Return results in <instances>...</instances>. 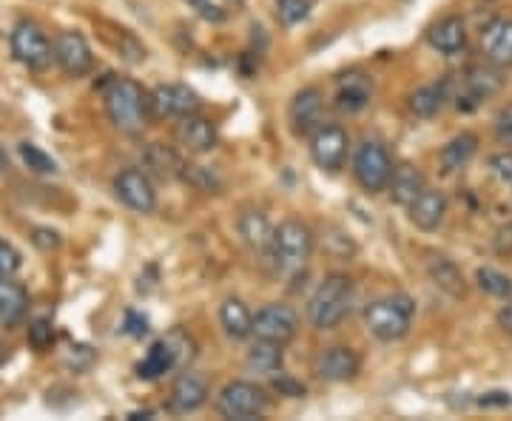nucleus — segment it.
<instances>
[{"label":"nucleus","mask_w":512,"mask_h":421,"mask_svg":"<svg viewBox=\"0 0 512 421\" xmlns=\"http://www.w3.org/2000/svg\"><path fill=\"white\" fill-rule=\"evenodd\" d=\"M194 9H197V15L205 20H211V23H222L225 20V12H222V6L217 3H211V0H188Z\"/></svg>","instance_id":"58836bf2"},{"label":"nucleus","mask_w":512,"mask_h":421,"mask_svg":"<svg viewBox=\"0 0 512 421\" xmlns=\"http://www.w3.org/2000/svg\"><path fill=\"white\" fill-rule=\"evenodd\" d=\"M373 97V83L365 74H345L339 80V92H336V106L342 111H362Z\"/></svg>","instance_id":"bb28decb"},{"label":"nucleus","mask_w":512,"mask_h":421,"mask_svg":"<svg viewBox=\"0 0 512 421\" xmlns=\"http://www.w3.org/2000/svg\"><path fill=\"white\" fill-rule=\"evenodd\" d=\"M353 308V279L345 274H330L319 282L308 302V322L316 330L339 328Z\"/></svg>","instance_id":"f03ea898"},{"label":"nucleus","mask_w":512,"mask_h":421,"mask_svg":"<svg viewBox=\"0 0 512 421\" xmlns=\"http://www.w3.org/2000/svg\"><path fill=\"white\" fill-rule=\"evenodd\" d=\"M478 151V137L473 131H461L458 137H453L447 146L439 151V168L444 174H456L464 165L476 157Z\"/></svg>","instance_id":"393cba45"},{"label":"nucleus","mask_w":512,"mask_h":421,"mask_svg":"<svg viewBox=\"0 0 512 421\" xmlns=\"http://www.w3.org/2000/svg\"><path fill=\"white\" fill-rule=\"evenodd\" d=\"M322 109H325V97L316 86H308V89L293 94L291 109H288L293 134L311 137V131L322 126Z\"/></svg>","instance_id":"dca6fc26"},{"label":"nucleus","mask_w":512,"mask_h":421,"mask_svg":"<svg viewBox=\"0 0 512 421\" xmlns=\"http://www.w3.org/2000/svg\"><path fill=\"white\" fill-rule=\"evenodd\" d=\"M481 55L495 69H512V18H493L481 29Z\"/></svg>","instance_id":"4468645a"},{"label":"nucleus","mask_w":512,"mask_h":421,"mask_svg":"<svg viewBox=\"0 0 512 421\" xmlns=\"http://www.w3.org/2000/svg\"><path fill=\"white\" fill-rule=\"evenodd\" d=\"M495 137L501 146L512 148V103L495 114Z\"/></svg>","instance_id":"e433bc0d"},{"label":"nucleus","mask_w":512,"mask_h":421,"mask_svg":"<svg viewBox=\"0 0 512 421\" xmlns=\"http://www.w3.org/2000/svg\"><path fill=\"white\" fill-rule=\"evenodd\" d=\"M123 330H126L128 336H146L148 333V319L143 313L137 311H126V322H123Z\"/></svg>","instance_id":"ea45409f"},{"label":"nucleus","mask_w":512,"mask_h":421,"mask_svg":"<svg viewBox=\"0 0 512 421\" xmlns=\"http://www.w3.org/2000/svg\"><path fill=\"white\" fill-rule=\"evenodd\" d=\"M478 288L484 293H490L495 299H510L512 296V279L495 268H478Z\"/></svg>","instance_id":"2f4dec72"},{"label":"nucleus","mask_w":512,"mask_h":421,"mask_svg":"<svg viewBox=\"0 0 512 421\" xmlns=\"http://www.w3.org/2000/svg\"><path fill=\"white\" fill-rule=\"evenodd\" d=\"M177 365H180V353L174 348V342L165 336V339L154 342V345L148 348V353L143 356V362L137 365V376L151 382V379H160L165 373H171Z\"/></svg>","instance_id":"4be33fe9"},{"label":"nucleus","mask_w":512,"mask_h":421,"mask_svg":"<svg viewBox=\"0 0 512 421\" xmlns=\"http://www.w3.org/2000/svg\"><path fill=\"white\" fill-rule=\"evenodd\" d=\"M504 302H507V305L498 311V325H501V328L507 330V333L512 336V296L510 299H504Z\"/></svg>","instance_id":"c03bdc74"},{"label":"nucleus","mask_w":512,"mask_h":421,"mask_svg":"<svg viewBox=\"0 0 512 421\" xmlns=\"http://www.w3.org/2000/svg\"><path fill=\"white\" fill-rule=\"evenodd\" d=\"M245 365H248V370H254V373L276 376L282 370V365H285V350H282V345L256 339L254 348L248 350V356H245Z\"/></svg>","instance_id":"c85d7f7f"},{"label":"nucleus","mask_w":512,"mask_h":421,"mask_svg":"<svg viewBox=\"0 0 512 421\" xmlns=\"http://www.w3.org/2000/svg\"><path fill=\"white\" fill-rule=\"evenodd\" d=\"M237 228L239 237L245 239L248 248L268 254V248H271V242H274V225L268 222L265 214H259V211H245V214L239 217Z\"/></svg>","instance_id":"cd10ccee"},{"label":"nucleus","mask_w":512,"mask_h":421,"mask_svg":"<svg viewBox=\"0 0 512 421\" xmlns=\"http://www.w3.org/2000/svg\"><path fill=\"white\" fill-rule=\"evenodd\" d=\"M29 345L35 350H49L55 345V328L49 319H35L29 325Z\"/></svg>","instance_id":"f704fd0d"},{"label":"nucleus","mask_w":512,"mask_h":421,"mask_svg":"<svg viewBox=\"0 0 512 421\" xmlns=\"http://www.w3.org/2000/svg\"><path fill=\"white\" fill-rule=\"evenodd\" d=\"M32 242L40 251H57L60 248V234L52 231V228H35L32 231Z\"/></svg>","instance_id":"4c0bfd02"},{"label":"nucleus","mask_w":512,"mask_h":421,"mask_svg":"<svg viewBox=\"0 0 512 421\" xmlns=\"http://www.w3.org/2000/svg\"><path fill=\"white\" fill-rule=\"evenodd\" d=\"M413 316H416L413 299L407 293H393L367 305L365 325L379 342H399L410 333Z\"/></svg>","instance_id":"20e7f679"},{"label":"nucleus","mask_w":512,"mask_h":421,"mask_svg":"<svg viewBox=\"0 0 512 421\" xmlns=\"http://www.w3.org/2000/svg\"><path fill=\"white\" fill-rule=\"evenodd\" d=\"M208 402V385L205 379L197 376V373H180L171 385V393H168V410L177 413V416H185V413H197L202 404Z\"/></svg>","instance_id":"f3484780"},{"label":"nucleus","mask_w":512,"mask_h":421,"mask_svg":"<svg viewBox=\"0 0 512 421\" xmlns=\"http://www.w3.org/2000/svg\"><path fill=\"white\" fill-rule=\"evenodd\" d=\"M143 165L157 180H180L185 174V163L180 160V154L163 143H151L143 148Z\"/></svg>","instance_id":"5701e85b"},{"label":"nucleus","mask_w":512,"mask_h":421,"mask_svg":"<svg viewBox=\"0 0 512 421\" xmlns=\"http://www.w3.org/2000/svg\"><path fill=\"white\" fill-rule=\"evenodd\" d=\"M504 80L498 77L495 66H470L464 74H458V89L447 92L456 100L458 111H473L478 109L484 100H490L493 94L501 92Z\"/></svg>","instance_id":"0eeeda50"},{"label":"nucleus","mask_w":512,"mask_h":421,"mask_svg":"<svg viewBox=\"0 0 512 421\" xmlns=\"http://www.w3.org/2000/svg\"><path fill=\"white\" fill-rule=\"evenodd\" d=\"M217 140H220L217 126H214L208 117H200V111L183 117V126H180V143H183L188 151H194V154H208V151H214V148H217Z\"/></svg>","instance_id":"6ab92c4d"},{"label":"nucleus","mask_w":512,"mask_h":421,"mask_svg":"<svg viewBox=\"0 0 512 421\" xmlns=\"http://www.w3.org/2000/svg\"><path fill=\"white\" fill-rule=\"evenodd\" d=\"M6 165V151H3V146H0V168Z\"/></svg>","instance_id":"49530a36"},{"label":"nucleus","mask_w":512,"mask_h":421,"mask_svg":"<svg viewBox=\"0 0 512 421\" xmlns=\"http://www.w3.org/2000/svg\"><path fill=\"white\" fill-rule=\"evenodd\" d=\"M274 387L282 393V396H293V399L305 396V387L299 385V382H293L291 376H285L282 370H279V376L274 379Z\"/></svg>","instance_id":"79ce46f5"},{"label":"nucleus","mask_w":512,"mask_h":421,"mask_svg":"<svg viewBox=\"0 0 512 421\" xmlns=\"http://www.w3.org/2000/svg\"><path fill=\"white\" fill-rule=\"evenodd\" d=\"M6 359H9V348H6V342L0 339V365H3Z\"/></svg>","instance_id":"a18cd8bd"},{"label":"nucleus","mask_w":512,"mask_h":421,"mask_svg":"<svg viewBox=\"0 0 512 421\" xmlns=\"http://www.w3.org/2000/svg\"><path fill=\"white\" fill-rule=\"evenodd\" d=\"M18 151L20 160L26 163V168H29L32 174H55L57 171L55 160H52L43 148L35 146V143H20Z\"/></svg>","instance_id":"473e14b6"},{"label":"nucleus","mask_w":512,"mask_h":421,"mask_svg":"<svg viewBox=\"0 0 512 421\" xmlns=\"http://www.w3.org/2000/svg\"><path fill=\"white\" fill-rule=\"evenodd\" d=\"M424 188H427L424 174H421L416 165H393V174H390V183H387V191H390L393 202H399L402 208H407L410 202L419 197Z\"/></svg>","instance_id":"b1692460"},{"label":"nucleus","mask_w":512,"mask_h":421,"mask_svg":"<svg viewBox=\"0 0 512 421\" xmlns=\"http://www.w3.org/2000/svg\"><path fill=\"white\" fill-rule=\"evenodd\" d=\"M114 194L134 214H151L157 208V191L151 183V174L143 168H123L114 177Z\"/></svg>","instance_id":"9b49d317"},{"label":"nucleus","mask_w":512,"mask_h":421,"mask_svg":"<svg viewBox=\"0 0 512 421\" xmlns=\"http://www.w3.org/2000/svg\"><path fill=\"white\" fill-rule=\"evenodd\" d=\"M481 407H510L512 396L507 390H493V393H484L481 399H478Z\"/></svg>","instance_id":"37998d69"},{"label":"nucleus","mask_w":512,"mask_h":421,"mask_svg":"<svg viewBox=\"0 0 512 421\" xmlns=\"http://www.w3.org/2000/svg\"><path fill=\"white\" fill-rule=\"evenodd\" d=\"M427 40L441 55H458L467 46V26H464V20L458 18V15H447L436 26H430Z\"/></svg>","instance_id":"aec40b11"},{"label":"nucleus","mask_w":512,"mask_h":421,"mask_svg":"<svg viewBox=\"0 0 512 421\" xmlns=\"http://www.w3.org/2000/svg\"><path fill=\"white\" fill-rule=\"evenodd\" d=\"M430 279L439 285L441 291L450 293V296H464V276H461V271H458L450 259H433V262H430Z\"/></svg>","instance_id":"7c9ffc66"},{"label":"nucleus","mask_w":512,"mask_h":421,"mask_svg":"<svg viewBox=\"0 0 512 421\" xmlns=\"http://www.w3.org/2000/svg\"><path fill=\"white\" fill-rule=\"evenodd\" d=\"M103 106L114 129L140 134L151 117V94L131 77H111L103 89Z\"/></svg>","instance_id":"f257e3e1"},{"label":"nucleus","mask_w":512,"mask_h":421,"mask_svg":"<svg viewBox=\"0 0 512 421\" xmlns=\"http://www.w3.org/2000/svg\"><path fill=\"white\" fill-rule=\"evenodd\" d=\"M12 55L18 63H23L26 69L32 72H43L52 57H55V49L49 43L46 32L32 23V20H20L18 26L12 29Z\"/></svg>","instance_id":"6e6552de"},{"label":"nucleus","mask_w":512,"mask_h":421,"mask_svg":"<svg viewBox=\"0 0 512 421\" xmlns=\"http://www.w3.org/2000/svg\"><path fill=\"white\" fill-rule=\"evenodd\" d=\"M316 237L311 225L302 220H285L279 228H274V242L268 248V257L282 274H299L313 257Z\"/></svg>","instance_id":"7ed1b4c3"},{"label":"nucleus","mask_w":512,"mask_h":421,"mask_svg":"<svg viewBox=\"0 0 512 421\" xmlns=\"http://www.w3.org/2000/svg\"><path fill=\"white\" fill-rule=\"evenodd\" d=\"M296 333H299V313L285 302H271L254 316L251 336L262 339V342H274V345L285 348L288 342L296 339Z\"/></svg>","instance_id":"9d476101"},{"label":"nucleus","mask_w":512,"mask_h":421,"mask_svg":"<svg viewBox=\"0 0 512 421\" xmlns=\"http://www.w3.org/2000/svg\"><path fill=\"white\" fill-rule=\"evenodd\" d=\"M29 311V291L12 276L0 279V322L6 328H18Z\"/></svg>","instance_id":"412c9836"},{"label":"nucleus","mask_w":512,"mask_h":421,"mask_svg":"<svg viewBox=\"0 0 512 421\" xmlns=\"http://www.w3.org/2000/svg\"><path fill=\"white\" fill-rule=\"evenodd\" d=\"M220 325L228 339L242 342L254 333V313L248 311L242 299H225L220 308Z\"/></svg>","instance_id":"a878e982"},{"label":"nucleus","mask_w":512,"mask_h":421,"mask_svg":"<svg viewBox=\"0 0 512 421\" xmlns=\"http://www.w3.org/2000/svg\"><path fill=\"white\" fill-rule=\"evenodd\" d=\"M350 137L339 123H322L319 129L311 131V160L322 171L336 174L348 163Z\"/></svg>","instance_id":"1a4fd4ad"},{"label":"nucleus","mask_w":512,"mask_h":421,"mask_svg":"<svg viewBox=\"0 0 512 421\" xmlns=\"http://www.w3.org/2000/svg\"><path fill=\"white\" fill-rule=\"evenodd\" d=\"M407 217L421 231H436L447 217V197L441 191L424 188L419 197L407 205Z\"/></svg>","instance_id":"a211bd4d"},{"label":"nucleus","mask_w":512,"mask_h":421,"mask_svg":"<svg viewBox=\"0 0 512 421\" xmlns=\"http://www.w3.org/2000/svg\"><path fill=\"white\" fill-rule=\"evenodd\" d=\"M390 174H393V160H390V151L384 148L382 140H365L362 146L356 148L353 177H356V183L362 185V191H367V194L387 191Z\"/></svg>","instance_id":"423d86ee"},{"label":"nucleus","mask_w":512,"mask_h":421,"mask_svg":"<svg viewBox=\"0 0 512 421\" xmlns=\"http://www.w3.org/2000/svg\"><path fill=\"white\" fill-rule=\"evenodd\" d=\"M55 60L57 66L69 77H86L92 72L94 57L86 37L80 32H63V35L55 40Z\"/></svg>","instance_id":"2eb2a0df"},{"label":"nucleus","mask_w":512,"mask_h":421,"mask_svg":"<svg viewBox=\"0 0 512 421\" xmlns=\"http://www.w3.org/2000/svg\"><path fill=\"white\" fill-rule=\"evenodd\" d=\"M151 109L163 117H188L202 109L200 94L188 89L185 83H163L151 92Z\"/></svg>","instance_id":"ddd939ff"},{"label":"nucleus","mask_w":512,"mask_h":421,"mask_svg":"<svg viewBox=\"0 0 512 421\" xmlns=\"http://www.w3.org/2000/svg\"><path fill=\"white\" fill-rule=\"evenodd\" d=\"M359 367H362V359L359 353L348 345H336V348L322 350L313 362V373L322 379V382H330V385H339V382H350L359 376Z\"/></svg>","instance_id":"f8f14e48"},{"label":"nucleus","mask_w":512,"mask_h":421,"mask_svg":"<svg viewBox=\"0 0 512 421\" xmlns=\"http://www.w3.org/2000/svg\"><path fill=\"white\" fill-rule=\"evenodd\" d=\"M20 265H23V254H20L12 242H3L0 239V279L18 274Z\"/></svg>","instance_id":"c9c22d12"},{"label":"nucleus","mask_w":512,"mask_h":421,"mask_svg":"<svg viewBox=\"0 0 512 421\" xmlns=\"http://www.w3.org/2000/svg\"><path fill=\"white\" fill-rule=\"evenodd\" d=\"M268 393L265 387L254 385V382H228L222 387L220 396H217V413L222 419H234V421H251L259 419L265 410H268Z\"/></svg>","instance_id":"39448f33"},{"label":"nucleus","mask_w":512,"mask_h":421,"mask_svg":"<svg viewBox=\"0 0 512 421\" xmlns=\"http://www.w3.org/2000/svg\"><path fill=\"white\" fill-rule=\"evenodd\" d=\"M490 168H493V174L498 180L512 185V154H495V157H490Z\"/></svg>","instance_id":"a19ab883"},{"label":"nucleus","mask_w":512,"mask_h":421,"mask_svg":"<svg viewBox=\"0 0 512 421\" xmlns=\"http://www.w3.org/2000/svg\"><path fill=\"white\" fill-rule=\"evenodd\" d=\"M444 100H447V94H444L441 86H421V89H416L407 97V109L413 111L416 117H421V120H430V117L439 114Z\"/></svg>","instance_id":"c756f323"},{"label":"nucleus","mask_w":512,"mask_h":421,"mask_svg":"<svg viewBox=\"0 0 512 421\" xmlns=\"http://www.w3.org/2000/svg\"><path fill=\"white\" fill-rule=\"evenodd\" d=\"M311 0H276V20L282 26H296L311 15Z\"/></svg>","instance_id":"72a5a7b5"}]
</instances>
